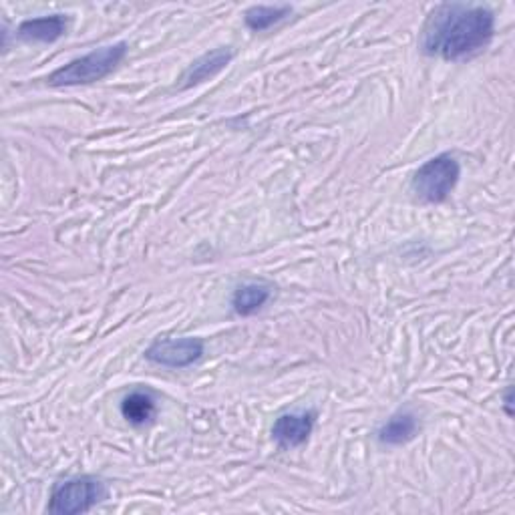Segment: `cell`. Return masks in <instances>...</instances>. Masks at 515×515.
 Listing matches in <instances>:
<instances>
[{
	"instance_id": "obj_6",
	"label": "cell",
	"mask_w": 515,
	"mask_h": 515,
	"mask_svg": "<svg viewBox=\"0 0 515 515\" xmlns=\"http://www.w3.org/2000/svg\"><path fill=\"white\" fill-rule=\"evenodd\" d=\"M316 421L314 411H294V413H284L274 421L272 427V437L282 449H292L300 447L308 441L312 435Z\"/></svg>"
},
{
	"instance_id": "obj_3",
	"label": "cell",
	"mask_w": 515,
	"mask_h": 515,
	"mask_svg": "<svg viewBox=\"0 0 515 515\" xmlns=\"http://www.w3.org/2000/svg\"><path fill=\"white\" fill-rule=\"evenodd\" d=\"M461 176V165L451 153H441L425 161L413 176L411 190L425 204H441L455 190Z\"/></svg>"
},
{
	"instance_id": "obj_5",
	"label": "cell",
	"mask_w": 515,
	"mask_h": 515,
	"mask_svg": "<svg viewBox=\"0 0 515 515\" xmlns=\"http://www.w3.org/2000/svg\"><path fill=\"white\" fill-rule=\"evenodd\" d=\"M204 340L196 336L161 338L145 351V359L167 369H184L198 363L204 355Z\"/></svg>"
},
{
	"instance_id": "obj_7",
	"label": "cell",
	"mask_w": 515,
	"mask_h": 515,
	"mask_svg": "<svg viewBox=\"0 0 515 515\" xmlns=\"http://www.w3.org/2000/svg\"><path fill=\"white\" fill-rule=\"evenodd\" d=\"M232 59H234V51L230 47H220V49H214V51L202 55L184 71V75L180 79L182 81L180 87L192 89V87L216 77L232 63Z\"/></svg>"
},
{
	"instance_id": "obj_10",
	"label": "cell",
	"mask_w": 515,
	"mask_h": 515,
	"mask_svg": "<svg viewBox=\"0 0 515 515\" xmlns=\"http://www.w3.org/2000/svg\"><path fill=\"white\" fill-rule=\"evenodd\" d=\"M417 431H419V421H417L415 413L399 411L379 429L377 437L383 445L397 447V445H405L411 439H415Z\"/></svg>"
},
{
	"instance_id": "obj_9",
	"label": "cell",
	"mask_w": 515,
	"mask_h": 515,
	"mask_svg": "<svg viewBox=\"0 0 515 515\" xmlns=\"http://www.w3.org/2000/svg\"><path fill=\"white\" fill-rule=\"evenodd\" d=\"M272 284L268 282H244L234 290L232 306L240 316L256 314L270 298H272Z\"/></svg>"
},
{
	"instance_id": "obj_4",
	"label": "cell",
	"mask_w": 515,
	"mask_h": 515,
	"mask_svg": "<svg viewBox=\"0 0 515 515\" xmlns=\"http://www.w3.org/2000/svg\"><path fill=\"white\" fill-rule=\"evenodd\" d=\"M107 485L91 475H79L55 485L47 511L59 515L85 513L103 499H107Z\"/></svg>"
},
{
	"instance_id": "obj_12",
	"label": "cell",
	"mask_w": 515,
	"mask_h": 515,
	"mask_svg": "<svg viewBox=\"0 0 515 515\" xmlns=\"http://www.w3.org/2000/svg\"><path fill=\"white\" fill-rule=\"evenodd\" d=\"M292 13V7H252L246 11V27L254 33H262L280 21H284Z\"/></svg>"
},
{
	"instance_id": "obj_2",
	"label": "cell",
	"mask_w": 515,
	"mask_h": 515,
	"mask_svg": "<svg viewBox=\"0 0 515 515\" xmlns=\"http://www.w3.org/2000/svg\"><path fill=\"white\" fill-rule=\"evenodd\" d=\"M129 51L127 43H115L101 47L97 51H91L85 57H79L65 67L57 69L49 75L47 83L51 87H79V85H93L101 79H105L113 69L125 59Z\"/></svg>"
},
{
	"instance_id": "obj_11",
	"label": "cell",
	"mask_w": 515,
	"mask_h": 515,
	"mask_svg": "<svg viewBox=\"0 0 515 515\" xmlns=\"http://www.w3.org/2000/svg\"><path fill=\"white\" fill-rule=\"evenodd\" d=\"M155 399L147 391H133L121 403V413L131 425L151 423L155 417Z\"/></svg>"
},
{
	"instance_id": "obj_1",
	"label": "cell",
	"mask_w": 515,
	"mask_h": 515,
	"mask_svg": "<svg viewBox=\"0 0 515 515\" xmlns=\"http://www.w3.org/2000/svg\"><path fill=\"white\" fill-rule=\"evenodd\" d=\"M495 17L477 5H439L427 19L421 49L429 57L465 61L481 53L493 39Z\"/></svg>"
},
{
	"instance_id": "obj_8",
	"label": "cell",
	"mask_w": 515,
	"mask_h": 515,
	"mask_svg": "<svg viewBox=\"0 0 515 515\" xmlns=\"http://www.w3.org/2000/svg\"><path fill=\"white\" fill-rule=\"evenodd\" d=\"M67 33V19L63 15H51L41 19H29L21 23L17 37L25 43H55Z\"/></svg>"
}]
</instances>
